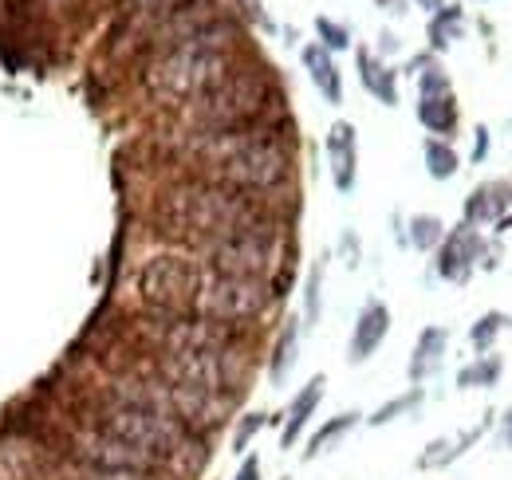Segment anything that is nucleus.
Returning <instances> with one entry per match:
<instances>
[{"mask_svg": "<svg viewBox=\"0 0 512 480\" xmlns=\"http://www.w3.org/2000/svg\"><path fill=\"white\" fill-rule=\"evenodd\" d=\"M170 158L182 162V174L190 178L253 193L268 205H276L272 197L288 193L296 174L288 119L213 130V134H170Z\"/></svg>", "mask_w": 512, "mask_h": 480, "instance_id": "1", "label": "nucleus"}, {"mask_svg": "<svg viewBox=\"0 0 512 480\" xmlns=\"http://www.w3.org/2000/svg\"><path fill=\"white\" fill-rule=\"evenodd\" d=\"M150 221L158 237L174 240L190 252L241 233H284V209L260 201L253 193L190 174H178L170 185L158 189Z\"/></svg>", "mask_w": 512, "mask_h": 480, "instance_id": "2", "label": "nucleus"}, {"mask_svg": "<svg viewBox=\"0 0 512 480\" xmlns=\"http://www.w3.org/2000/svg\"><path fill=\"white\" fill-rule=\"evenodd\" d=\"M245 63H249L245 32H241L237 20H229L221 12L213 24H205L186 44L138 63V87L146 91L150 103H158L166 111H178L190 99L205 95L209 87H217L221 79H229Z\"/></svg>", "mask_w": 512, "mask_h": 480, "instance_id": "3", "label": "nucleus"}, {"mask_svg": "<svg viewBox=\"0 0 512 480\" xmlns=\"http://www.w3.org/2000/svg\"><path fill=\"white\" fill-rule=\"evenodd\" d=\"M284 115V91L276 75L264 63H245L205 95L190 99L170 115L166 134H213V130H237L256 122H280Z\"/></svg>", "mask_w": 512, "mask_h": 480, "instance_id": "4", "label": "nucleus"}, {"mask_svg": "<svg viewBox=\"0 0 512 480\" xmlns=\"http://www.w3.org/2000/svg\"><path fill=\"white\" fill-rule=\"evenodd\" d=\"M146 362L174 386L201 390V394H217V398H233L241 402V394L249 390L253 378V355H249V339L225 351H182V355H146Z\"/></svg>", "mask_w": 512, "mask_h": 480, "instance_id": "5", "label": "nucleus"}, {"mask_svg": "<svg viewBox=\"0 0 512 480\" xmlns=\"http://www.w3.org/2000/svg\"><path fill=\"white\" fill-rule=\"evenodd\" d=\"M288 256H292V244L284 233H241V237L213 240V244L197 248V260L205 268L225 272V276H241V280L272 284L276 300L284 296L280 288L288 284Z\"/></svg>", "mask_w": 512, "mask_h": 480, "instance_id": "6", "label": "nucleus"}, {"mask_svg": "<svg viewBox=\"0 0 512 480\" xmlns=\"http://www.w3.org/2000/svg\"><path fill=\"white\" fill-rule=\"evenodd\" d=\"M276 292L272 284L260 280H241V276H225L201 264V280H197V296H193V315L229 323V327H253L256 319L272 307Z\"/></svg>", "mask_w": 512, "mask_h": 480, "instance_id": "7", "label": "nucleus"}, {"mask_svg": "<svg viewBox=\"0 0 512 480\" xmlns=\"http://www.w3.org/2000/svg\"><path fill=\"white\" fill-rule=\"evenodd\" d=\"M197 280H201V260L186 248H170L142 260L134 288L138 303L150 311H193Z\"/></svg>", "mask_w": 512, "mask_h": 480, "instance_id": "8", "label": "nucleus"}, {"mask_svg": "<svg viewBox=\"0 0 512 480\" xmlns=\"http://www.w3.org/2000/svg\"><path fill=\"white\" fill-rule=\"evenodd\" d=\"M221 16V8H217V0H190V4H182V8H174L162 24H154L150 32H146V40H142V52H138V63L154 60V56H162V52H170V48H178V44H186L190 36H197L205 24H213Z\"/></svg>", "mask_w": 512, "mask_h": 480, "instance_id": "9", "label": "nucleus"}, {"mask_svg": "<svg viewBox=\"0 0 512 480\" xmlns=\"http://www.w3.org/2000/svg\"><path fill=\"white\" fill-rule=\"evenodd\" d=\"M56 473L60 457L12 429H0V480H56Z\"/></svg>", "mask_w": 512, "mask_h": 480, "instance_id": "10", "label": "nucleus"}, {"mask_svg": "<svg viewBox=\"0 0 512 480\" xmlns=\"http://www.w3.org/2000/svg\"><path fill=\"white\" fill-rule=\"evenodd\" d=\"M481 256H485V240H481V233L473 225L461 221L453 233H446L442 248H438V272L446 280H453V284H465Z\"/></svg>", "mask_w": 512, "mask_h": 480, "instance_id": "11", "label": "nucleus"}, {"mask_svg": "<svg viewBox=\"0 0 512 480\" xmlns=\"http://www.w3.org/2000/svg\"><path fill=\"white\" fill-rule=\"evenodd\" d=\"M327 166H331V178L339 193H351L355 189V170H359V146H355V126L351 122H335L327 130Z\"/></svg>", "mask_w": 512, "mask_h": 480, "instance_id": "12", "label": "nucleus"}, {"mask_svg": "<svg viewBox=\"0 0 512 480\" xmlns=\"http://www.w3.org/2000/svg\"><path fill=\"white\" fill-rule=\"evenodd\" d=\"M323 386H327V378L316 374V378H308V386H300V390H296L292 406H288V410H284V418H280V449H296L300 433L308 429V421L316 418V410H320Z\"/></svg>", "mask_w": 512, "mask_h": 480, "instance_id": "13", "label": "nucleus"}, {"mask_svg": "<svg viewBox=\"0 0 512 480\" xmlns=\"http://www.w3.org/2000/svg\"><path fill=\"white\" fill-rule=\"evenodd\" d=\"M386 331H390V311H386V303H379V300L363 303V311H359V319H355V331H351L347 359L367 362L383 347Z\"/></svg>", "mask_w": 512, "mask_h": 480, "instance_id": "14", "label": "nucleus"}, {"mask_svg": "<svg viewBox=\"0 0 512 480\" xmlns=\"http://www.w3.org/2000/svg\"><path fill=\"white\" fill-rule=\"evenodd\" d=\"M485 429H489V418L477 421V425H469L465 433H453V437H438V441H430V445L422 449V457H418V469H422V473H430V469H449L461 453H469V449L485 437Z\"/></svg>", "mask_w": 512, "mask_h": 480, "instance_id": "15", "label": "nucleus"}, {"mask_svg": "<svg viewBox=\"0 0 512 480\" xmlns=\"http://www.w3.org/2000/svg\"><path fill=\"white\" fill-rule=\"evenodd\" d=\"M512 197L505 185H497V181H489V185H477L473 189V197L465 201V213H461V221L465 225H497L505 213H509Z\"/></svg>", "mask_w": 512, "mask_h": 480, "instance_id": "16", "label": "nucleus"}, {"mask_svg": "<svg viewBox=\"0 0 512 480\" xmlns=\"http://www.w3.org/2000/svg\"><path fill=\"white\" fill-rule=\"evenodd\" d=\"M446 347H449V331L446 327H426L414 343V355H410V382H426L438 374V366L446 359Z\"/></svg>", "mask_w": 512, "mask_h": 480, "instance_id": "17", "label": "nucleus"}, {"mask_svg": "<svg viewBox=\"0 0 512 480\" xmlns=\"http://www.w3.org/2000/svg\"><path fill=\"white\" fill-rule=\"evenodd\" d=\"M304 67H308L312 83L320 87L323 99H327L331 107H339V103H343V79H339V67L331 60V52H327L323 44H308V48H304Z\"/></svg>", "mask_w": 512, "mask_h": 480, "instance_id": "18", "label": "nucleus"}, {"mask_svg": "<svg viewBox=\"0 0 512 480\" xmlns=\"http://www.w3.org/2000/svg\"><path fill=\"white\" fill-rule=\"evenodd\" d=\"M359 418H363V414H355V410H343V414H335V418L323 421L320 429L308 437V445H304V461H320L323 453L339 449V441H343V437H347V433L359 425Z\"/></svg>", "mask_w": 512, "mask_h": 480, "instance_id": "19", "label": "nucleus"}, {"mask_svg": "<svg viewBox=\"0 0 512 480\" xmlns=\"http://www.w3.org/2000/svg\"><path fill=\"white\" fill-rule=\"evenodd\" d=\"M296 359H300V323L296 319H284V327H280V335L272 343V355H268V378L280 386L292 374Z\"/></svg>", "mask_w": 512, "mask_h": 480, "instance_id": "20", "label": "nucleus"}, {"mask_svg": "<svg viewBox=\"0 0 512 480\" xmlns=\"http://www.w3.org/2000/svg\"><path fill=\"white\" fill-rule=\"evenodd\" d=\"M418 122L430 130V134H453L457 126V103H453V91H430L418 99Z\"/></svg>", "mask_w": 512, "mask_h": 480, "instance_id": "21", "label": "nucleus"}, {"mask_svg": "<svg viewBox=\"0 0 512 480\" xmlns=\"http://www.w3.org/2000/svg\"><path fill=\"white\" fill-rule=\"evenodd\" d=\"M359 79H363V87H367L379 103H386V107H394V103H398L394 71H390L383 60H375L371 52H359Z\"/></svg>", "mask_w": 512, "mask_h": 480, "instance_id": "22", "label": "nucleus"}, {"mask_svg": "<svg viewBox=\"0 0 512 480\" xmlns=\"http://www.w3.org/2000/svg\"><path fill=\"white\" fill-rule=\"evenodd\" d=\"M501 355H477V359L469 362V366H461L457 370V386L461 390H481V386H493L497 378H501Z\"/></svg>", "mask_w": 512, "mask_h": 480, "instance_id": "23", "label": "nucleus"}, {"mask_svg": "<svg viewBox=\"0 0 512 480\" xmlns=\"http://www.w3.org/2000/svg\"><path fill=\"white\" fill-rule=\"evenodd\" d=\"M418 406H422V386H410L406 394H398V398H390L383 402L375 414H371V425H390V421L398 418H410V414H418Z\"/></svg>", "mask_w": 512, "mask_h": 480, "instance_id": "24", "label": "nucleus"}, {"mask_svg": "<svg viewBox=\"0 0 512 480\" xmlns=\"http://www.w3.org/2000/svg\"><path fill=\"white\" fill-rule=\"evenodd\" d=\"M457 166H461V158H457V150L449 146L446 138H430V142H426V170H430V178H438V181L453 178Z\"/></svg>", "mask_w": 512, "mask_h": 480, "instance_id": "25", "label": "nucleus"}, {"mask_svg": "<svg viewBox=\"0 0 512 480\" xmlns=\"http://www.w3.org/2000/svg\"><path fill=\"white\" fill-rule=\"evenodd\" d=\"M505 327H512L509 315H501V311H489V315H481V319L473 323V331H469V343H473V347L485 355V351L493 347V339H497Z\"/></svg>", "mask_w": 512, "mask_h": 480, "instance_id": "26", "label": "nucleus"}, {"mask_svg": "<svg viewBox=\"0 0 512 480\" xmlns=\"http://www.w3.org/2000/svg\"><path fill=\"white\" fill-rule=\"evenodd\" d=\"M457 28H461V8H442V12H434V20H430V44L434 48H449L453 44V36H457Z\"/></svg>", "mask_w": 512, "mask_h": 480, "instance_id": "27", "label": "nucleus"}, {"mask_svg": "<svg viewBox=\"0 0 512 480\" xmlns=\"http://www.w3.org/2000/svg\"><path fill=\"white\" fill-rule=\"evenodd\" d=\"M446 233H442V221L438 217H414L410 221V244L414 248H422V252H430L434 244H442Z\"/></svg>", "mask_w": 512, "mask_h": 480, "instance_id": "28", "label": "nucleus"}, {"mask_svg": "<svg viewBox=\"0 0 512 480\" xmlns=\"http://www.w3.org/2000/svg\"><path fill=\"white\" fill-rule=\"evenodd\" d=\"M268 414H260V410H253V414H245V418H237V425H233V453H245L249 445H253V437L268 425Z\"/></svg>", "mask_w": 512, "mask_h": 480, "instance_id": "29", "label": "nucleus"}, {"mask_svg": "<svg viewBox=\"0 0 512 480\" xmlns=\"http://www.w3.org/2000/svg\"><path fill=\"white\" fill-rule=\"evenodd\" d=\"M316 32H320V40H323V48H327V52H339V48H347V44H351L347 28H343V24H335V20H327V16L316 20Z\"/></svg>", "mask_w": 512, "mask_h": 480, "instance_id": "30", "label": "nucleus"}, {"mask_svg": "<svg viewBox=\"0 0 512 480\" xmlns=\"http://www.w3.org/2000/svg\"><path fill=\"white\" fill-rule=\"evenodd\" d=\"M320 280H323V272L312 268V276H308V323L320 319Z\"/></svg>", "mask_w": 512, "mask_h": 480, "instance_id": "31", "label": "nucleus"}, {"mask_svg": "<svg viewBox=\"0 0 512 480\" xmlns=\"http://www.w3.org/2000/svg\"><path fill=\"white\" fill-rule=\"evenodd\" d=\"M233 480H260V457H253V453H249V457L241 461V469L233 473Z\"/></svg>", "mask_w": 512, "mask_h": 480, "instance_id": "32", "label": "nucleus"}, {"mask_svg": "<svg viewBox=\"0 0 512 480\" xmlns=\"http://www.w3.org/2000/svg\"><path fill=\"white\" fill-rule=\"evenodd\" d=\"M485 146H489V134H485V126H477V150H473V158H477V162L485 158Z\"/></svg>", "mask_w": 512, "mask_h": 480, "instance_id": "33", "label": "nucleus"}, {"mask_svg": "<svg viewBox=\"0 0 512 480\" xmlns=\"http://www.w3.org/2000/svg\"><path fill=\"white\" fill-rule=\"evenodd\" d=\"M501 441H505V445L512 449V410L505 414V418H501Z\"/></svg>", "mask_w": 512, "mask_h": 480, "instance_id": "34", "label": "nucleus"}, {"mask_svg": "<svg viewBox=\"0 0 512 480\" xmlns=\"http://www.w3.org/2000/svg\"><path fill=\"white\" fill-rule=\"evenodd\" d=\"M418 4H426V8H430V12H442V8H446V4H442V0H418Z\"/></svg>", "mask_w": 512, "mask_h": 480, "instance_id": "35", "label": "nucleus"}, {"mask_svg": "<svg viewBox=\"0 0 512 480\" xmlns=\"http://www.w3.org/2000/svg\"><path fill=\"white\" fill-rule=\"evenodd\" d=\"M56 480H64V477H60V473H56Z\"/></svg>", "mask_w": 512, "mask_h": 480, "instance_id": "36", "label": "nucleus"}, {"mask_svg": "<svg viewBox=\"0 0 512 480\" xmlns=\"http://www.w3.org/2000/svg\"><path fill=\"white\" fill-rule=\"evenodd\" d=\"M280 480H288V477H280Z\"/></svg>", "mask_w": 512, "mask_h": 480, "instance_id": "37", "label": "nucleus"}]
</instances>
